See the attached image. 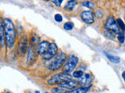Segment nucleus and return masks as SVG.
<instances>
[{
	"mask_svg": "<svg viewBox=\"0 0 125 93\" xmlns=\"http://www.w3.org/2000/svg\"><path fill=\"white\" fill-rule=\"evenodd\" d=\"M53 93H64L65 91L62 88H54L53 89Z\"/></svg>",
	"mask_w": 125,
	"mask_h": 93,
	"instance_id": "obj_25",
	"label": "nucleus"
},
{
	"mask_svg": "<svg viewBox=\"0 0 125 93\" xmlns=\"http://www.w3.org/2000/svg\"><path fill=\"white\" fill-rule=\"evenodd\" d=\"M53 2L54 3L55 5H57V6H60V3L62 2V0H60V1H53Z\"/></svg>",
	"mask_w": 125,
	"mask_h": 93,
	"instance_id": "obj_26",
	"label": "nucleus"
},
{
	"mask_svg": "<svg viewBox=\"0 0 125 93\" xmlns=\"http://www.w3.org/2000/svg\"><path fill=\"white\" fill-rule=\"evenodd\" d=\"M83 5L87 7V8H89V9H94V7H95V4L93 2H83Z\"/></svg>",
	"mask_w": 125,
	"mask_h": 93,
	"instance_id": "obj_20",
	"label": "nucleus"
},
{
	"mask_svg": "<svg viewBox=\"0 0 125 93\" xmlns=\"http://www.w3.org/2000/svg\"><path fill=\"white\" fill-rule=\"evenodd\" d=\"M122 77H123V79H124V73L122 74Z\"/></svg>",
	"mask_w": 125,
	"mask_h": 93,
	"instance_id": "obj_27",
	"label": "nucleus"
},
{
	"mask_svg": "<svg viewBox=\"0 0 125 93\" xmlns=\"http://www.w3.org/2000/svg\"><path fill=\"white\" fill-rule=\"evenodd\" d=\"M49 47V43L46 41V40H44V41L39 43V45L38 47V53L39 54H44L47 51Z\"/></svg>",
	"mask_w": 125,
	"mask_h": 93,
	"instance_id": "obj_10",
	"label": "nucleus"
},
{
	"mask_svg": "<svg viewBox=\"0 0 125 93\" xmlns=\"http://www.w3.org/2000/svg\"><path fill=\"white\" fill-rule=\"evenodd\" d=\"M83 72H81V71H76V72H73V77H75V78H80V77H82L83 76Z\"/></svg>",
	"mask_w": 125,
	"mask_h": 93,
	"instance_id": "obj_22",
	"label": "nucleus"
},
{
	"mask_svg": "<svg viewBox=\"0 0 125 93\" xmlns=\"http://www.w3.org/2000/svg\"><path fill=\"white\" fill-rule=\"evenodd\" d=\"M89 91V88L86 87H82V88H75L74 90H71V91H67L64 93H87V92Z\"/></svg>",
	"mask_w": 125,
	"mask_h": 93,
	"instance_id": "obj_13",
	"label": "nucleus"
},
{
	"mask_svg": "<svg viewBox=\"0 0 125 93\" xmlns=\"http://www.w3.org/2000/svg\"><path fill=\"white\" fill-rule=\"evenodd\" d=\"M116 22H117V26L119 27V28H121V29H122L123 31H124V29H125V27H124V22L123 20H121V19H117L116 20Z\"/></svg>",
	"mask_w": 125,
	"mask_h": 93,
	"instance_id": "obj_19",
	"label": "nucleus"
},
{
	"mask_svg": "<svg viewBox=\"0 0 125 93\" xmlns=\"http://www.w3.org/2000/svg\"><path fill=\"white\" fill-rule=\"evenodd\" d=\"M55 20H56L57 23H61L62 21V16L60 14H56L55 15Z\"/></svg>",
	"mask_w": 125,
	"mask_h": 93,
	"instance_id": "obj_23",
	"label": "nucleus"
},
{
	"mask_svg": "<svg viewBox=\"0 0 125 93\" xmlns=\"http://www.w3.org/2000/svg\"><path fill=\"white\" fill-rule=\"evenodd\" d=\"M92 81V76L90 74H85L84 75V77L81 79V81H80V85L84 87H86L88 85H89L90 83Z\"/></svg>",
	"mask_w": 125,
	"mask_h": 93,
	"instance_id": "obj_11",
	"label": "nucleus"
},
{
	"mask_svg": "<svg viewBox=\"0 0 125 93\" xmlns=\"http://www.w3.org/2000/svg\"><path fill=\"white\" fill-rule=\"evenodd\" d=\"M66 61H67V55L62 52H60V53L54 55L49 60H46L44 65L49 70L56 71L62 68Z\"/></svg>",
	"mask_w": 125,
	"mask_h": 93,
	"instance_id": "obj_2",
	"label": "nucleus"
},
{
	"mask_svg": "<svg viewBox=\"0 0 125 93\" xmlns=\"http://www.w3.org/2000/svg\"><path fill=\"white\" fill-rule=\"evenodd\" d=\"M57 49H58L57 45L56 43H49V47L48 48L47 51L43 54V59H45V60H49V59H50L51 57H53L54 55L56 54Z\"/></svg>",
	"mask_w": 125,
	"mask_h": 93,
	"instance_id": "obj_6",
	"label": "nucleus"
},
{
	"mask_svg": "<svg viewBox=\"0 0 125 93\" xmlns=\"http://www.w3.org/2000/svg\"><path fill=\"white\" fill-rule=\"evenodd\" d=\"M81 18L84 23L88 24H91L94 22V13L91 11H84L81 13Z\"/></svg>",
	"mask_w": 125,
	"mask_h": 93,
	"instance_id": "obj_8",
	"label": "nucleus"
},
{
	"mask_svg": "<svg viewBox=\"0 0 125 93\" xmlns=\"http://www.w3.org/2000/svg\"><path fill=\"white\" fill-rule=\"evenodd\" d=\"M28 48V40L26 35H24L21 37L19 43H18V51L20 54H24L26 53Z\"/></svg>",
	"mask_w": 125,
	"mask_h": 93,
	"instance_id": "obj_7",
	"label": "nucleus"
},
{
	"mask_svg": "<svg viewBox=\"0 0 125 93\" xmlns=\"http://www.w3.org/2000/svg\"><path fill=\"white\" fill-rule=\"evenodd\" d=\"M73 28V23L72 22H67L64 24V29L66 30H71Z\"/></svg>",
	"mask_w": 125,
	"mask_h": 93,
	"instance_id": "obj_18",
	"label": "nucleus"
},
{
	"mask_svg": "<svg viewBox=\"0 0 125 93\" xmlns=\"http://www.w3.org/2000/svg\"><path fill=\"white\" fill-rule=\"evenodd\" d=\"M4 29H3V24L0 20V46L2 47H4L5 45V41H4Z\"/></svg>",
	"mask_w": 125,
	"mask_h": 93,
	"instance_id": "obj_12",
	"label": "nucleus"
},
{
	"mask_svg": "<svg viewBox=\"0 0 125 93\" xmlns=\"http://www.w3.org/2000/svg\"><path fill=\"white\" fill-rule=\"evenodd\" d=\"M71 80V75L67 73H60L53 75L49 80H48V84L50 85H60L62 82H64L66 81Z\"/></svg>",
	"mask_w": 125,
	"mask_h": 93,
	"instance_id": "obj_3",
	"label": "nucleus"
},
{
	"mask_svg": "<svg viewBox=\"0 0 125 93\" xmlns=\"http://www.w3.org/2000/svg\"><path fill=\"white\" fill-rule=\"evenodd\" d=\"M60 86L62 88H67V89H75L78 87V83L76 81H73L72 80L66 81L64 82H62L60 84Z\"/></svg>",
	"mask_w": 125,
	"mask_h": 93,
	"instance_id": "obj_9",
	"label": "nucleus"
},
{
	"mask_svg": "<svg viewBox=\"0 0 125 93\" xmlns=\"http://www.w3.org/2000/svg\"><path fill=\"white\" fill-rule=\"evenodd\" d=\"M118 40L121 43H123L124 41V33H119V36H118Z\"/></svg>",
	"mask_w": 125,
	"mask_h": 93,
	"instance_id": "obj_24",
	"label": "nucleus"
},
{
	"mask_svg": "<svg viewBox=\"0 0 125 93\" xmlns=\"http://www.w3.org/2000/svg\"><path fill=\"white\" fill-rule=\"evenodd\" d=\"M39 37L38 36L35 34V33H34V34L32 35L31 38V43L32 44L33 47H35L36 45H38V44L39 43Z\"/></svg>",
	"mask_w": 125,
	"mask_h": 93,
	"instance_id": "obj_15",
	"label": "nucleus"
},
{
	"mask_svg": "<svg viewBox=\"0 0 125 93\" xmlns=\"http://www.w3.org/2000/svg\"><path fill=\"white\" fill-rule=\"evenodd\" d=\"M78 63V58L74 55L71 56V57L69 58V60L67 62V64H66L63 66V68H62L63 73L70 74L71 72H72L74 70V68H76Z\"/></svg>",
	"mask_w": 125,
	"mask_h": 93,
	"instance_id": "obj_5",
	"label": "nucleus"
},
{
	"mask_svg": "<svg viewBox=\"0 0 125 93\" xmlns=\"http://www.w3.org/2000/svg\"><path fill=\"white\" fill-rule=\"evenodd\" d=\"M104 34H105L106 36L109 37V38H110V39H114L115 38V34H114V33H113L112 32H110V31L105 30L104 31Z\"/></svg>",
	"mask_w": 125,
	"mask_h": 93,
	"instance_id": "obj_21",
	"label": "nucleus"
},
{
	"mask_svg": "<svg viewBox=\"0 0 125 93\" xmlns=\"http://www.w3.org/2000/svg\"><path fill=\"white\" fill-rule=\"evenodd\" d=\"M35 60V53L33 51L31 47H29V52H28V57H27V61L30 62L31 61H34Z\"/></svg>",
	"mask_w": 125,
	"mask_h": 93,
	"instance_id": "obj_17",
	"label": "nucleus"
},
{
	"mask_svg": "<svg viewBox=\"0 0 125 93\" xmlns=\"http://www.w3.org/2000/svg\"><path fill=\"white\" fill-rule=\"evenodd\" d=\"M106 56L108 57V59L110 61H112L113 63H120V57H116V56H112V55H110L109 54H106Z\"/></svg>",
	"mask_w": 125,
	"mask_h": 93,
	"instance_id": "obj_16",
	"label": "nucleus"
},
{
	"mask_svg": "<svg viewBox=\"0 0 125 93\" xmlns=\"http://www.w3.org/2000/svg\"><path fill=\"white\" fill-rule=\"evenodd\" d=\"M3 29H4L5 36L6 39V45L9 48H11L14 44L16 39V32L13 22L9 19H4L2 22Z\"/></svg>",
	"mask_w": 125,
	"mask_h": 93,
	"instance_id": "obj_1",
	"label": "nucleus"
},
{
	"mask_svg": "<svg viewBox=\"0 0 125 93\" xmlns=\"http://www.w3.org/2000/svg\"><path fill=\"white\" fill-rule=\"evenodd\" d=\"M77 4H78V2H75V1H69L67 2V4L65 5L64 6V9L66 10H68V11H71L73 9V8H74V6H77Z\"/></svg>",
	"mask_w": 125,
	"mask_h": 93,
	"instance_id": "obj_14",
	"label": "nucleus"
},
{
	"mask_svg": "<svg viewBox=\"0 0 125 93\" xmlns=\"http://www.w3.org/2000/svg\"><path fill=\"white\" fill-rule=\"evenodd\" d=\"M104 28L106 30L112 32L114 34H119L120 33V28L116 24V22H115L113 17H109L104 23Z\"/></svg>",
	"mask_w": 125,
	"mask_h": 93,
	"instance_id": "obj_4",
	"label": "nucleus"
}]
</instances>
